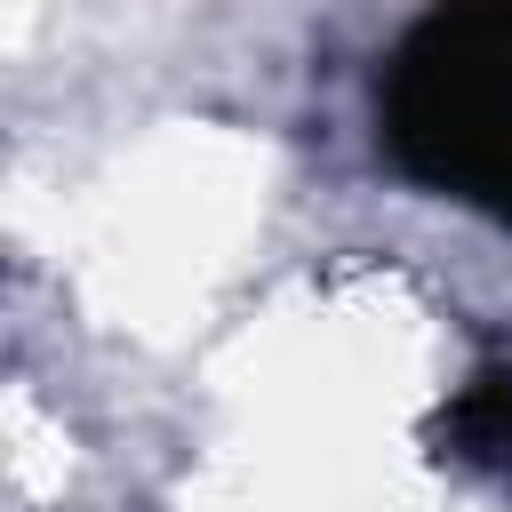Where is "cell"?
<instances>
[{"label": "cell", "instance_id": "obj_1", "mask_svg": "<svg viewBox=\"0 0 512 512\" xmlns=\"http://www.w3.org/2000/svg\"><path fill=\"white\" fill-rule=\"evenodd\" d=\"M376 136L424 192L512 224V0L416 16L376 72Z\"/></svg>", "mask_w": 512, "mask_h": 512}, {"label": "cell", "instance_id": "obj_2", "mask_svg": "<svg viewBox=\"0 0 512 512\" xmlns=\"http://www.w3.org/2000/svg\"><path fill=\"white\" fill-rule=\"evenodd\" d=\"M440 448L472 472H512V360H488L440 408Z\"/></svg>", "mask_w": 512, "mask_h": 512}]
</instances>
